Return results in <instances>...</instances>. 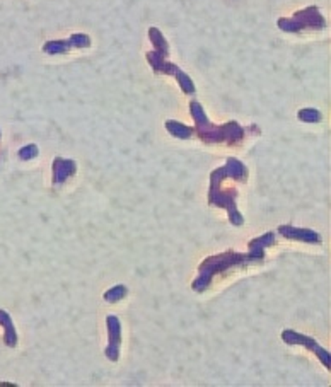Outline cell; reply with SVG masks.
<instances>
[{
	"mask_svg": "<svg viewBox=\"0 0 331 387\" xmlns=\"http://www.w3.org/2000/svg\"><path fill=\"white\" fill-rule=\"evenodd\" d=\"M278 232H280V236H284L285 239L302 241V243H308V244L321 243L320 234L311 231V229H299V227H292V225H280V227H278Z\"/></svg>",
	"mask_w": 331,
	"mask_h": 387,
	"instance_id": "52a82bcc",
	"label": "cell"
},
{
	"mask_svg": "<svg viewBox=\"0 0 331 387\" xmlns=\"http://www.w3.org/2000/svg\"><path fill=\"white\" fill-rule=\"evenodd\" d=\"M299 118H301L302 122L318 123V122H321V113L316 110H302L301 113H299Z\"/></svg>",
	"mask_w": 331,
	"mask_h": 387,
	"instance_id": "4fadbf2b",
	"label": "cell"
},
{
	"mask_svg": "<svg viewBox=\"0 0 331 387\" xmlns=\"http://www.w3.org/2000/svg\"><path fill=\"white\" fill-rule=\"evenodd\" d=\"M282 340L285 341L287 345H302L306 346V348H309L311 352L316 353V357L320 358L321 364L326 367V369H330V352L328 350L321 348L320 345L316 343V340H313V338L304 336V334L292 331V329H285L284 333H282Z\"/></svg>",
	"mask_w": 331,
	"mask_h": 387,
	"instance_id": "3957f363",
	"label": "cell"
},
{
	"mask_svg": "<svg viewBox=\"0 0 331 387\" xmlns=\"http://www.w3.org/2000/svg\"><path fill=\"white\" fill-rule=\"evenodd\" d=\"M275 244V236L272 232L263 234L258 239H253L249 243V253L239 255V253L227 251L222 253V255L210 256L199 268V278L193 281V290L195 292H205L212 284V278L220 273L231 272V269L241 268V266H248L253 263H261L265 260V248Z\"/></svg>",
	"mask_w": 331,
	"mask_h": 387,
	"instance_id": "6da1fadb",
	"label": "cell"
},
{
	"mask_svg": "<svg viewBox=\"0 0 331 387\" xmlns=\"http://www.w3.org/2000/svg\"><path fill=\"white\" fill-rule=\"evenodd\" d=\"M314 15H318V11L308 9V11L301 12V14H297L294 21H287V19H284V21H280L278 24H280L282 30H285V31H299V30H302V27L308 26V24H311L313 27L325 26V21H323V19H313V21H311V18H314Z\"/></svg>",
	"mask_w": 331,
	"mask_h": 387,
	"instance_id": "8992f818",
	"label": "cell"
},
{
	"mask_svg": "<svg viewBox=\"0 0 331 387\" xmlns=\"http://www.w3.org/2000/svg\"><path fill=\"white\" fill-rule=\"evenodd\" d=\"M108 336H110V343L106 346V357L111 362H116L120 358V345H122V322L116 316H108Z\"/></svg>",
	"mask_w": 331,
	"mask_h": 387,
	"instance_id": "5b68a950",
	"label": "cell"
},
{
	"mask_svg": "<svg viewBox=\"0 0 331 387\" xmlns=\"http://www.w3.org/2000/svg\"><path fill=\"white\" fill-rule=\"evenodd\" d=\"M70 39H72L70 43L54 42V43L44 44V51H46V53L56 55V53H63V51H67V48H68V46H72V44H77V46H89V44H91V39H89L87 36H84V34L72 36Z\"/></svg>",
	"mask_w": 331,
	"mask_h": 387,
	"instance_id": "30bf717a",
	"label": "cell"
},
{
	"mask_svg": "<svg viewBox=\"0 0 331 387\" xmlns=\"http://www.w3.org/2000/svg\"><path fill=\"white\" fill-rule=\"evenodd\" d=\"M0 137H2V132H0Z\"/></svg>",
	"mask_w": 331,
	"mask_h": 387,
	"instance_id": "9a60e30c",
	"label": "cell"
},
{
	"mask_svg": "<svg viewBox=\"0 0 331 387\" xmlns=\"http://www.w3.org/2000/svg\"><path fill=\"white\" fill-rule=\"evenodd\" d=\"M189 106H192V116L195 118L196 123V133H199V137L205 144L237 145L244 139V128H241L236 122L224 125V127H212L200 103L193 101Z\"/></svg>",
	"mask_w": 331,
	"mask_h": 387,
	"instance_id": "7a4b0ae2",
	"label": "cell"
},
{
	"mask_svg": "<svg viewBox=\"0 0 331 387\" xmlns=\"http://www.w3.org/2000/svg\"><path fill=\"white\" fill-rule=\"evenodd\" d=\"M39 154V151H38V147H36L35 144H31V145H26V147H23L21 151H19V157H21L23 160H31V159H35L36 156Z\"/></svg>",
	"mask_w": 331,
	"mask_h": 387,
	"instance_id": "5bb4252c",
	"label": "cell"
},
{
	"mask_svg": "<svg viewBox=\"0 0 331 387\" xmlns=\"http://www.w3.org/2000/svg\"><path fill=\"white\" fill-rule=\"evenodd\" d=\"M0 326L4 328V343L9 348H14L18 345V333H15L14 322H12L9 312H6L4 309H0Z\"/></svg>",
	"mask_w": 331,
	"mask_h": 387,
	"instance_id": "9c48e42d",
	"label": "cell"
},
{
	"mask_svg": "<svg viewBox=\"0 0 331 387\" xmlns=\"http://www.w3.org/2000/svg\"><path fill=\"white\" fill-rule=\"evenodd\" d=\"M128 290L125 285H116V287H113L111 290H108V292H104V300L106 302H118L127 297Z\"/></svg>",
	"mask_w": 331,
	"mask_h": 387,
	"instance_id": "7c38bea8",
	"label": "cell"
},
{
	"mask_svg": "<svg viewBox=\"0 0 331 387\" xmlns=\"http://www.w3.org/2000/svg\"><path fill=\"white\" fill-rule=\"evenodd\" d=\"M163 56L164 55H159V53H149V62L152 63L154 70L164 72V74H175L177 80H180L181 89H183L185 92H188V94H193V92H195V87H193L192 80H189L188 75H185L183 72L177 70V68L175 65H171V63H164Z\"/></svg>",
	"mask_w": 331,
	"mask_h": 387,
	"instance_id": "277c9868",
	"label": "cell"
},
{
	"mask_svg": "<svg viewBox=\"0 0 331 387\" xmlns=\"http://www.w3.org/2000/svg\"><path fill=\"white\" fill-rule=\"evenodd\" d=\"M166 128H168V132L173 133L176 139L187 140L193 135V128H189V127H187V125H181L177 122H168L166 123Z\"/></svg>",
	"mask_w": 331,
	"mask_h": 387,
	"instance_id": "8fae6325",
	"label": "cell"
},
{
	"mask_svg": "<svg viewBox=\"0 0 331 387\" xmlns=\"http://www.w3.org/2000/svg\"><path fill=\"white\" fill-rule=\"evenodd\" d=\"M75 171H77V164H75V160L56 157L54 160V183L55 184L65 183L68 177L75 175Z\"/></svg>",
	"mask_w": 331,
	"mask_h": 387,
	"instance_id": "ba28073f",
	"label": "cell"
}]
</instances>
